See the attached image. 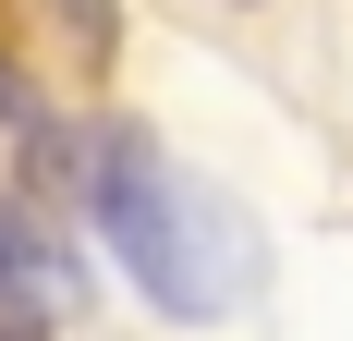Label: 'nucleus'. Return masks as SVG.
Masks as SVG:
<instances>
[{
    "instance_id": "nucleus-1",
    "label": "nucleus",
    "mask_w": 353,
    "mask_h": 341,
    "mask_svg": "<svg viewBox=\"0 0 353 341\" xmlns=\"http://www.w3.org/2000/svg\"><path fill=\"white\" fill-rule=\"evenodd\" d=\"M85 207H98V232H110V256L134 269V293L159 317H208V305H232L244 293V269L256 256H219V220L195 183L171 170V146L146 135V122H98L85 135Z\"/></svg>"
},
{
    "instance_id": "nucleus-2",
    "label": "nucleus",
    "mask_w": 353,
    "mask_h": 341,
    "mask_svg": "<svg viewBox=\"0 0 353 341\" xmlns=\"http://www.w3.org/2000/svg\"><path fill=\"white\" fill-rule=\"evenodd\" d=\"M73 305H85L73 244L37 220V195H0V341H49Z\"/></svg>"
},
{
    "instance_id": "nucleus-4",
    "label": "nucleus",
    "mask_w": 353,
    "mask_h": 341,
    "mask_svg": "<svg viewBox=\"0 0 353 341\" xmlns=\"http://www.w3.org/2000/svg\"><path fill=\"white\" fill-rule=\"evenodd\" d=\"M0 122H37V98H25V73L0 61Z\"/></svg>"
},
{
    "instance_id": "nucleus-3",
    "label": "nucleus",
    "mask_w": 353,
    "mask_h": 341,
    "mask_svg": "<svg viewBox=\"0 0 353 341\" xmlns=\"http://www.w3.org/2000/svg\"><path fill=\"white\" fill-rule=\"evenodd\" d=\"M49 12H61V37L85 49V61H110V49H122V0H49Z\"/></svg>"
}]
</instances>
